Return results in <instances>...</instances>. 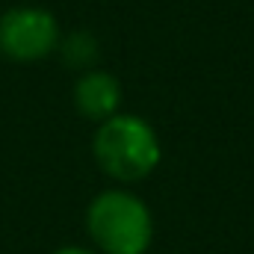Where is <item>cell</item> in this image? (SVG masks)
Instances as JSON below:
<instances>
[{
	"instance_id": "1",
	"label": "cell",
	"mask_w": 254,
	"mask_h": 254,
	"mask_svg": "<svg viewBox=\"0 0 254 254\" xmlns=\"http://www.w3.org/2000/svg\"><path fill=\"white\" fill-rule=\"evenodd\" d=\"M95 163L104 175L119 184H139L145 181L163 160V145L157 130L139 116L116 113L113 119L101 122L92 139Z\"/></svg>"
},
{
	"instance_id": "2",
	"label": "cell",
	"mask_w": 254,
	"mask_h": 254,
	"mask_svg": "<svg viewBox=\"0 0 254 254\" xmlns=\"http://www.w3.org/2000/svg\"><path fill=\"white\" fill-rule=\"evenodd\" d=\"M86 231L104 254H145L154 240L148 204L127 190H107L92 198Z\"/></svg>"
},
{
	"instance_id": "3",
	"label": "cell",
	"mask_w": 254,
	"mask_h": 254,
	"mask_svg": "<svg viewBox=\"0 0 254 254\" xmlns=\"http://www.w3.org/2000/svg\"><path fill=\"white\" fill-rule=\"evenodd\" d=\"M60 48V24L48 9L15 6L0 15V54L15 63H36Z\"/></svg>"
},
{
	"instance_id": "4",
	"label": "cell",
	"mask_w": 254,
	"mask_h": 254,
	"mask_svg": "<svg viewBox=\"0 0 254 254\" xmlns=\"http://www.w3.org/2000/svg\"><path fill=\"white\" fill-rule=\"evenodd\" d=\"M74 107L89 122H107L122 107V83L101 68H89L74 83Z\"/></svg>"
},
{
	"instance_id": "5",
	"label": "cell",
	"mask_w": 254,
	"mask_h": 254,
	"mask_svg": "<svg viewBox=\"0 0 254 254\" xmlns=\"http://www.w3.org/2000/svg\"><path fill=\"white\" fill-rule=\"evenodd\" d=\"M60 48H63V57L71 68H86L89 71L92 63L98 60V42L89 33H71Z\"/></svg>"
},
{
	"instance_id": "6",
	"label": "cell",
	"mask_w": 254,
	"mask_h": 254,
	"mask_svg": "<svg viewBox=\"0 0 254 254\" xmlns=\"http://www.w3.org/2000/svg\"><path fill=\"white\" fill-rule=\"evenodd\" d=\"M54 254H92L89 249H80V246H65V249H60V252Z\"/></svg>"
}]
</instances>
